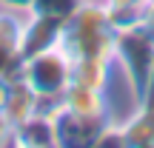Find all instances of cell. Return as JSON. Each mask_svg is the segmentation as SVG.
Returning a JSON list of instances; mask_svg holds the SVG:
<instances>
[{
  "mask_svg": "<svg viewBox=\"0 0 154 148\" xmlns=\"http://www.w3.org/2000/svg\"><path fill=\"white\" fill-rule=\"evenodd\" d=\"M80 6V0H32V9L29 11H37V14H49L57 17V20L66 23V17Z\"/></svg>",
  "mask_w": 154,
  "mask_h": 148,
  "instance_id": "cell-11",
  "label": "cell"
},
{
  "mask_svg": "<svg viewBox=\"0 0 154 148\" xmlns=\"http://www.w3.org/2000/svg\"><path fill=\"white\" fill-rule=\"evenodd\" d=\"M140 105H154V68L149 74V86H146V94H143V103Z\"/></svg>",
  "mask_w": 154,
  "mask_h": 148,
  "instance_id": "cell-15",
  "label": "cell"
},
{
  "mask_svg": "<svg viewBox=\"0 0 154 148\" xmlns=\"http://www.w3.org/2000/svg\"><path fill=\"white\" fill-rule=\"evenodd\" d=\"M60 108L66 114H72L74 120L86 122L94 128H106L111 120V108H109V94L100 91V88L83 86V83H69V88L60 97Z\"/></svg>",
  "mask_w": 154,
  "mask_h": 148,
  "instance_id": "cell-4",
  "label": "cell"
},
{
  "mask_svg": "<svg viewBox=\"0 0 154 148\" xmlns=\"http://www.w3.org/2000/svg\"><path fill=\"white\" fill-rule=\"evenodd\" d=\"M14 145H57L54 117H51L49 111H37L26 125L17 128Z\"/></svg>",
  "mask_w": 154,
  "mask_h": 148,
  "instance_id": "cell-9",
  "label": "cell"
},
{
  "mask_svg": "<svg viewBox=\"0 0 154 148\" xmlns=\"http://www.w3.org/2000/svg\"><path fill=\"white\" fill-rule=\"evenodd\" d=\"M120 134L128 148H154V105H137L120 122Z\"/></svg>",
  "mask_w": 154,
  "mask_h": 148,
  "instance_id": "cell-7",
  "label": "cell"
},
{
  "mask_svg": "<svg viewBox=\"0 0 154 148\" xmlns=\"http://www.w3.org/2000/svg\"><path fill=\"white\" fill-rule=\"evenodd\" d=\"M3 145H14V128H11V122L6 120V114L0 111V148Z\"/></svg>",
  "mask_w": 154,
  "mask_h": 148,
  "instance_id": "cell-13",
  "label": "cell"
},
{
  "mask_svg": "<svg viewBox=\"0 0 154 148\" xmlns=\"http://www.w3.org/2000/svg\"><path fill=\"white\" fill-rule=\"evenodd\" d=\"M6 97H9V80L0 77V111H3V105H6Z\"/></svg>",
  "mask_w": 154,
  "mask_h": 148,
  "instance_id": "cell-16",
  "label": "cell"
},
{
  "mask_svg": "<svg viewBox=\"0 0 154 148\" xmlns=\"http://www.w3.org/2000/svg\"><path fill=\"white\" fill-rule=\"evenodd\" d=\"M37 111H40V97L20 80V74L11 77V80H9V97H6L3 114H6V120L11 122L14 134H17V128L26 125V122L32 120Z\"/></svg>",
  "mask_w": 154,
  "mask_h": 148,
  "instance_id": "cell-6",
  "label": "cell"
},
{
  "mask_svg": "<svg viewBox=\"0 0 154 148\" xmlns=\"http://www.w3.org/2000/svg\"><path fill=\"white\" fill-rule=\"evenodd\" d=\"M20 80L40 97V111H46L54 103H60L63 91L72 83V57L60 46L37 51L32 57H23Z\"/></svg>",
  "mask_w": 154,
  "mask_h": 148,
  "instance_id": "cell-2",
  "label": "cell"
},
{
  "mask_svg": "<svg viewBox=\"0 0 154 148\" xmlns=\"http://www.w3.org/2000/svg\"><path fill=\"white\" fill-rule=\"evenodd\" d=\"M0 9H6V11H29L32 9V0H0Z\"/></svg>",
  "mask_w": 154,
  "mask_h": 148,
  "instance_id": "cell-14",
  "label": "cell"
},
{
  "mask_svg": "<svg viewBox=\"0 0 154 148\" xmlns=\"http://www.w3.org/2000/svg\"><path fill=\"white\" fill-rule=\"evenodd\" d=\"M60 37H63V20L49 17V14H37V11H29L26 20H23L20 51H23V57H32L37 51L60 46Z\"/></svg>",
  "mask_w": 154,
  "mask_h": 148,
  "instance_id": "cell-5",
  "label": "cell"
},
{
  "mask_svg": "<svg viewBox=\"0 0 154 148\" xmlns=\"http://www.w3.org/2000/svg\"><path fill=\"white\" fill-rule=\"evenodd\" d=\"M114 71H117V66L109 57H77V60H72V80L83 83V86H91V88H100V91L109 88Z\"/></svg>",
  "mask_w": 154,
  "mask_h": 148,
  "instance_id": "cell-8",
  "label": "cell"
},
{
  "mask_svg": "<svg viewBox=\"0 0 154 148\" xmlns=\"http://www.w3.org/2000/svg\"><path fill=\"white\" fill-rule=\"evenodd\" d=\"M114 23L103 0H80V6L63 23L60 49L72 60L77 57H109L114 60Z\"/></svg>",
  "mask_w": 154,
  "mask_h": 148,
  "instance_id": "cell-1",
  "label": "cell"
},
{
  "mask_svg": "<svg viewBox=\"0 0 154 148\" xmlns=\"http://www.w3.org/2000/svg\"><path fill=\"white\" fill-rule=\"evenodd\" d=\"M20 66H23V54H20V49H14V46H3V43H0V77H6V80L17 77V74H20Z\"/></svg>",
  "mask_w": 154,
  "mask_h": 148,
  "instance_id": "cell-12",
  "label": "cell"
},
{
  "mask_svg": "<svg viewBox=\"0 0 154 148\" xmlns=\"http://www.w3.org/2000/svg\"><path fill=\"white\" fill-rule=\"evenodd\" d=\"M114 29L146 26V3L149 0H103Z\"/></svg>",
  "mask_w": 154,
  "mask_h": 148,
  "instance_id": "cell-10",
  "label": "cell"
},
{
  "mask_svg": "<svg viewBox=\"0 0 154 148\" xmlns=\"http://www.w3.org/2000/svg\"><path fill=\"white\" fill-rule=\"evenodd\" d=\"M114 66L131 86L134 97L143 103L149 74L154 68V34L146 26L117 29L114 32Z\"/></svg>",
  "mask_w": 154,
  "mask_h": 148,
  "instance_id": "cell-3",
  "label": "cell"
}]
</instances>
